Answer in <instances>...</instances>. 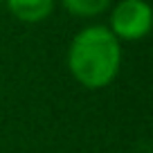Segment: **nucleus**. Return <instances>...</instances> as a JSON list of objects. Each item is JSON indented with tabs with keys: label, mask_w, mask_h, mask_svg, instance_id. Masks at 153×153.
<instances>
[{
	"label": "nucleus",
	"mask_w": 153,
	"mask_h": 153,
	"mask_svg": "<svg viewBox=\"0 0 153 153\" xmlns=\"http://www.w3.org/2000/svg\"><path fill=\"white\" fill-rule=\"evenodd\" d=\"M122 68V43L104 25H88L72 36L68 48V70L88 90L106 88Z\"/></svg>",
	"instance_id": "nucleus-1"
},
{
	"label": "nucleus",
	"mask_w": 153,
	"mask_h": 153,
	"mask_svg": "<svg viewBox=\"0 0 153 153\" xmlns=\"http://www.w3.org/2000/svg\"><path fill=\"white\" fill-rule=\"evenodd\" d=\"M151 7L146 0H117L110 7L108 29L117 41H142L151 32Z\"/></svg>",
	"instance_id": "nucleus-2"
},
{
	"label": "nucleus",
	"mask_w": 153,
	"mask_h": 153,
	"mask_svg": "<svg viewBox=\"0 0 153 153\" xmlns=\"http://www.w3.org/2000/svg\"><path fill=\"white\" fill-rule=\"evenodd\" d=\"M9 9V14L16 20L27 25L43 23L45 18H50L56 7V0H2Z\"/></svg>",
	"instance_id": "nucleus-3"
},
{
	"label": "nucleus",
	"mask_w": 153,
	"mask_h": 153,
	"mask_svg": "<svg viewBox=\"0 0 153 153\" xmlns=\"http://www.w3.org/2000/svg\"><path fill=\"white\" fill-rule=\"evenodd\" d=\"M61 7L74 18H95L113 7L115 0H59Z\"/></svg>",
	"instance_id": "nucleus-4"
},
{
	"label": "nucleus",
	"mask_w": 153,
	"mask_h": 153,
	"mask_svg": "<svg viewBox=\"0 0 153 153\" xmlns=\"http://www.w3.org/2000/svg\"><path fill=\"white\" fill-rule=\"evenodd\" d=\"M0 2H2V0H0Z\"/></svg>",
	"instance_id": "nucleus-5"
}]
</instances>
